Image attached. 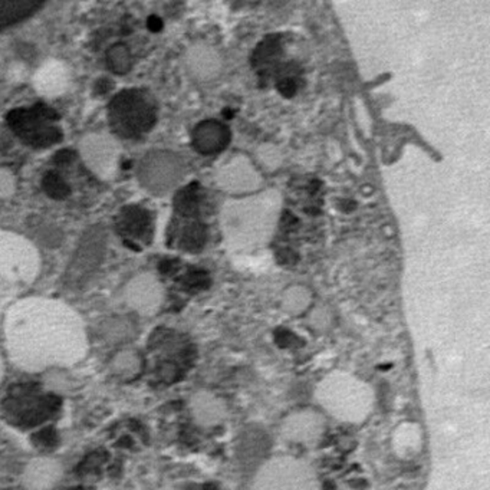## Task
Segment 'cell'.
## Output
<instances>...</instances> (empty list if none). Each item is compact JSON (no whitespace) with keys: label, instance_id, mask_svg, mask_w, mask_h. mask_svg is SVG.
I'll list each match as a JSON object with an SVG mask.
<instances>
[{"label":"cell","instance_id":"cell-1","mask_svg":"<svg viewBox=\"0 0 490 490\" xmlns=\"http://www.w3.org/2000/svg\"><path fill=\"white\" fill-rule=\"evenodd\" d=\"M109 121L127 138L141 136L156 122V109L143 92L124 91L109 105Z\"/></svg>","mask_w":490,"mask_h":490},{"label":"cell","instance_id":"cell-2","mask_svg":"<svg viewBox=\"0 0 490 490\" xmlns=\"http://www.w3.org/2000/svg\"><path fill=\"white\" fill-rule=\"evenodd\" d=\"M61 399L55 395H39L36 384H21L9 391L3 410L12 421L21 427H33L44 423L60 410Z\"/></svg>","mask_w":490,"mask_h":490},{"label":"cell","instance_id":"cell-3","mask_svg":"<svg viewBox=\"0 0 490 490\" xmlns=\"http://www.w3.org/2000/svg\"><path fill=\"white\" fill-rule=\"evenodd\" d=\"M49 111L45 108L16 109L9 118L10 125L28 143L44 147L60 140V131L51 125Z\"/></svg>","mask_w":490,"mask_h":490},{"label":"cell","instance_id":"cell-4","mask_svg":"<svg viewBox=\"0 0 490 490\" xmlns=\"http://www.w3.org/2000/svg\"><path fill=\"white\" fill-rule=\"evenodd\" d=\"M82 154L87 163L97 172H107L108 167L117 158V145L108 137L91 136L81 144Z\"/></svg>","mask_w":490,"mask_h":490},{"label":"cell","instance_id":"cell-5","mask_svg":"<svg viewBox=\"0 0 490 490\" xmlns=\"http://www.w3.org/2000/svg\"><path fill=\"white\" fill-rule=\"evenodd\" d=\"M173 161L168 160L165 154H153L148 156L141 167H140V180L143 181L144 185H147L152 190H158V188H164L168 185L170 180L173 179V176H170L173 170Z\"/></svg>","mask_w":490,"mask_h":490},{"label":"cell","instance_id":"cell-6","mask_svg":"<svg viewBox=\"0 0 490 490\" xmlns=\"http://www.w3.org/2000/svg\"><path fill=\"white\" fill-rule=\"evenodd\" d=\"M118 230L122 236L137 240H147L152 232V219L148 212L140 207H128L124 209L117 221Z\"/></svg>","mask_w":490,"mask_h":490},{"label":"cell","instance_id":"cell-7","mask_svg":"<svg viewBox=\"0 0 490 490\" xmlns=\"http://www.w3.org/2000/svg\"><path fill=\"white\" fill-rule=\"evenodd\" d=\"M220 125L213 122H204L196 129L194 143L201 153H213L220 148V141H224L220 138Z\"/></svg>","mask_w":490,"mask_h":490},{"label":"cell","instance_id":"cell-8","mask_svg":"<svg viewBox=\"0 0 490 490\" xmlns=\"http://www.w3.org/2000/svg\"><path fill=\"white\" fill-rule=\"evenodd\" d=\"M197 206H199V194H197L196 185H188L176 197V209L184 216L194 215L197 212Z\"/></svg>","mask_w":490,"mask_h":490},{"label":"cell","instance_id":"cell-9","mask_svg":"<svg viewBox=\"0 0 490 490\" xmlns=\"http://www.w3.org/2000/svg\"><path fill=\"white\" fill-rule=\"evenodd\" d=\"M204 243V228L199 223L187 226L181 237V246L185 251H197Z\"/></svg>","mask_w":490,"mask_h":490},{"label":"cell","instance_id":"cell-10","mask_svg":"<svg viewBox=\"0 0 490 490\" xmlns=\"http://www.w3.org/2000/svg\"><path fill=\"white\" fill-rule=\"evenodd\" d=\"M44 188L49 197L52 199H65L69 194V187L61 176L56 173H49L44 179Z\"/></svg>","mask_w":490,"mask_h":490},{"label":"cell","instance_id":"cell-11","mask_svg":"<svg viewBox=\"0 0 490 490\" xmlns=\"http://www.w3.org/2000/svg\"><path fill=\"white\" fill-rule=\"evenodd\" d=\"M111 68L118 73H125L129 69V55L125 48L116 46L108 55Z\"/></svg>","mask_w":490,"mask_h":490},{"label":"cell","instance_id":"cell-12","mask_svg":"<svg viewBox=\"0 0 490 490\" xmlns=\"http://www.w3.org/2000/svg\"><path fill=\"white\" fill-rule=\"evenodd\" d=\"M58 442H60L58 433H56L55 427H45L33 435V443L39 447H45V448L55 447L58 444Z\"/></svg>","mask_w":490,"mask_h":490},{"label":"cell","instance_id":"cell-13","mask_svg":"<svg viewBox=\"0 0 490 490\" xmlns=\"http://www.w3.org/2000/svg\"><path fill=\"white\" fill-rule=\"evenodd\" d=\"M108 457V453L104 450H98L96 451V453H91L80 466V470L78 472L81 475H85V473H89V472H93V470H97Z\"/></svg>","mask_w":490,"mask_h":490},{"label":"cell","instance_id":"cell-14","mask_svg":"<svg viewBox=\"0 0 490 490\" xmlns=\"http://www.w3.org/2000/svg\"><path fill=\"white\" fill-rule=\"evenodd\" d=\"M184 285L187 288H204L207 285V278L203 272H192L185 276Z\"/></svg>","mask_w":490,"mask_h":490},{"label":"cell","instance_id":"cell-15","mask_svg":"<svg viewBox=\"0 0 490 490\" xmlns=\"http://www.w3.org/2000/svg\"><path fill=\"white\" fill-rule=\"evenodd\" d=\"M279 89H280L282 93H284V96L291 97L296 92V85H295V82L292 80H284V81H280Z\"/></svg>","mask_w":490,"mask_h":490},{"label":"cell","instance_id":"cell-16","mask_svg":"<svg viewBox=\"0 0 490 490\" xmlns=\"http://www.w3.org/2000/svg\"><path fill=\"white\" fill-rule=\"evenodd\" d=\"M12 179L5 174V173H0V194H6L8 192L12 190Z\"/></svg>","mask_w":490,"mask_h":490}]
</instances>
